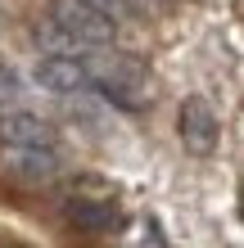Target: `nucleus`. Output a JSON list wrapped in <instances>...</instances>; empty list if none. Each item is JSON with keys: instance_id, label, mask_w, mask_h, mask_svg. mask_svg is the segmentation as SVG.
I'll return each mask as SVG.
<instances>
[{"instance_id": "nucleus-1", "label": "nucleus", "mask_w": 244, "mask_h": 248, "mask_svg": "<svg viewBox=\"0 0 244 248\" xmlns=\"http://www.w3.org/2000/svg\"><path fill=\"white\" fill-rule=\"evenodd\" d=\"M81 63H86V77H91V91L113 99L118 108H140V104H145L149 77H145V63H140V59L99 46V50H86Z\"/></svg>"}, {"instance_id": "nucleus-2", "label": "nucleus", "mask_w": 244, "mask_h": 248, "mask_svg": "<svg viewBox=\"0 0 244 248\" xmlns=\"http://www.w3.org/2000/svg\"><path fill=\"white\" fill-rule=\"evenodd\" d=\"M50 23L59 27L68 41H77L81 50L113 46V36H118V18L99 14L91 0H50Z\"/></svg>"}, {"instance_id": "nucleus-3", "label": "nucleus", "mask_w": 244, "mask_h": 248, "mask_svg": "<svg viewBox=\"0 0 244 248\" xmlns=\"http://www.w3.org/2000/svg\"><path fill=\"white\" fill-rule=\"evenodd\" d=\"M0 144H5V149H59V136H54V126L41 122L36 113L5 108L0 113Z\"/></svg>"}, {"instance_id": "nucleus-4", "label": "nucleus", "mask_w": 244, "mask_h": 248, "mask_svg": "<svg viewBox=\"0 0 244 248\" xmlns=\"http://www.w3.org/2000/svg\"><path fill=\"white\" fill-rule=\"evenodd\" d=\"M36 86H46L50 95H81L91 91V77H86V63L73 59V54H46L36 63Z\"/></svg>"}, {"instance_id": "nucleus-5", "label": "nucleus", "mask_w": 244, "mask_h": 248, "mask_svg": "<svg viewBox=\"0 0 244 248\" xmlns=\"http://www.w3.org/2000/svg\"><path fill=\"white\" fill-rule=\"evenodd\" d=\"M181 140L190 154H212V144H217V113L204 99H185L181 104Z\"/></svg>"}, {"instance_id": "nucleus-6", "label": "nucleus", "mask_w": 244, "mask_h": 248, "mask_svg": "<svg viewBox=\"0 0 244 248\" xmlns=\"http://www.w3.org/2000/svg\"><path fill=\"white\" fill-rule=\"evenodd\" d=\"M64 212H68V221L81 226V230H113L118 226V208L104 203V199H68Z\"/></svg>"}, {"instance_id": "nucleus-7", "label": "nucleus", "mask_w": 244, "mask_h": 248, "mask_svg": "<svg viewBox=\"0 0 244 248\" xmlns=\"http://www.w3.org/2000/svg\"><path fill=\"white\" fill-rule=\"evenodd\" d=\"M9 167L32 181H50L59 171V149H9Z\"/></svg>"}, {"instance_id": "nucleus-8", "label": "nucleus", "mask_w": 244, "mask_h": 248, "mask_svg": "<svg viewBox=\"0 0 244 248\" xmlns=\"http://www.w3.org/2000/svg\"><path fill=\"white\" fill-rule=\"evenodd\" d=\"M18 95H23V81L14 77L9 68H0V108H5V104H14Z\"/></svg>"}]
</instances>
